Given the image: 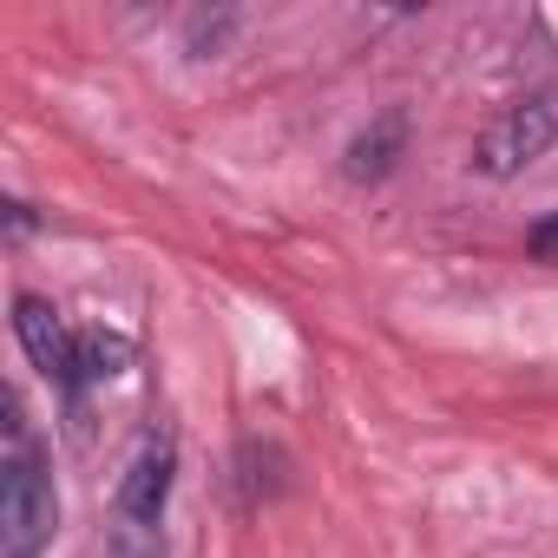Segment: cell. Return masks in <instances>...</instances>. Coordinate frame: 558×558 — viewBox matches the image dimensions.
Segmentation results:
<instances>
[{"label":"cell","mask_w":558,"mask_h":558,"mask_svg":"<svg viewBox=\"0 0 558 558\" xmlns=\"http://www.w3.org/2000/svg\"><path fill=\"white\" fill-rule=\"evenodd\" d=\"M53 525H60V493H53L47 453L27 440L21 401H8V466H0V538H8V558H40Z\"/></svg>","instance_id":"obj_1"},{"label":"cell","mask_w":558,"mask_h":558,"mask_svg":"<svg viewBox=\"0 0 558 558\" xmlns=\"http://www.w3.org/2000/svg\"><path fill=\"white\" fill-rule=\"evenodd\" d=\"M551 145H558V93H532V99H512L506 112L486 119V132L473 138V171L480 178H519Z\"/></svg>","instance_id":"obj_2"},{"label":"cell","mask_w":558,"mask_h":558,"mask_svg":"<svg viewBox=\"0 0 558 558\" xmlns=\"http://www.w3.org/2000/svg\"><path fill=\"white\" fill-rule=\"evenodd\" d=\"M171 480H178V447H171V434H145V447H138L132 466L119 473L112 512H119L125 525H151V532H158V519H165V506H171Z\"/></svg>","instance_id":"obj_3"},{"label":"cell","mask_w":558,"mask_h":558,"mask_svg":"<svg viewBox=\"0 0 558 558\" xmlns=\"http://www.w3.org/2000/svg\"><path fill=\"white\" fill-rule=\"evenodd\" d=\"M14 336H21L27 362H34L47 381L73 388V342H80V336L60 323V310H53L47 296H34V290H21V296H14Z\"/></svg>","instance_id":"obj_4"},{"label":"cell","mask_w":558,"mask_h":558,"mask_svg":"<svg viewBox=\"0 0 558 558\" xmlns=\"http://www.w3.org/2000/svg\"><path fill=\"white\" fill-rule=\"evenodd\" d=\"M408 138H414L408 106H381V112L349 138V151H342V178H349V184H381V178L408 158Z\"/></svg>","instance_id":"obj_5"},{"label":"cell","mask_w":558,"mask_h":558,"mask_svg":"<svg viewBox=\"0 0 558 558\" xmlns=\"http://www.w3.org/2000/svg\"><path fill=\"white\" fill-rule=\"evenodd\" d=\"M125 336H106V329H80V342H73V395L80 388H93V381H112L119 368H125Z\"/></svg>","instance_id":"obj_6"},{"label":"cell","mask_w":558,"mask_h":558,"mask_svg":"<svg viewBox=\"0 0 558 558\" xmlns=\"http://www.w3.org/2000/svg\"><path fill=\"white\" fill-rule=\"evenodd\" d=\"M236 27H243L236 14H191V27H184V47H191L197 60H210V53H223V40H230Z\"/></svg>","instance_id":"obj_7"},{"label":"cell","mask_w":558,"mask_h":558,"mask_svg":"<svg viewBox=\"0 0 558 558\" xmlns=\"http://www.w3.org/2000/svg\"><path fill=\"white\" fill-rule=\"evenodd\" d=\"M106 558H165V532H151V525H125V519H119Z\"/></svg>","instance_id":"obj_8"},{"label":"cell","mask_w":558,"mask_h":558,"mask_svg":"<svg viewBox=\"0 0 558 558\" xmlns=\"http://www.w3.org/2000/svg\"><path fill=\"white\" fill-rule=\"evenodd\" d=\"M525 256H532V263H558V210H545V217L525 230Z\"/></svg>","instance_id":"obj_9"}]
</instances>
